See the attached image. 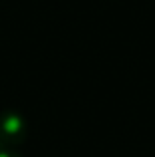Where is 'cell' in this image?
I'll list each match as a JSON object with an SVG mask.
<instances>
[{
    "mask_svg": "<svg viewBox=\"0 0 155 157\" xmlns=\"http://www.w3.org/2000/svg\"><path fill=\"white\" fill-rule=\"evenodd\" d=\"M28 135L26 119L14 109H6L0 113V139L2 143L12 149L16 145H22Z\"/></svg>",
    "mask_w": 155,
    "mask_h": 157,
    "instance_id": "cell-1",
    "label": "cell"
},
{
    "mask_svg": "<svg viewBox=\"0 0 155 157\" xmlns=\"http://www.w3.org/2000/svg\"><path fill=\"white\" fill-rule=\"evenodd\" d=\"M0 157H24V155H20L18 151H14V149H4L2 153H0Z\"/></svg>",
    "mask_w": 155,
    "mask_h": 157,
    "instance_id": "cell-2",
    "label": "cell"
},
{
    "mask_svg": "<svg viewBox=\"0 0 155 157\" xmlns=\"http://www.w3.org/2000/svg\"><path fill=\"white\" fill-rule=\"evenodd\" d=\"M4 149H8V147H6V145H4V143H2V139H0V153H2V151H4Z\"/></svg>",
    "mask_w": 155,
    "mask_h": 157,
    "instance_id": "cell-3",
    "label": "cell"
}]
</instances>
